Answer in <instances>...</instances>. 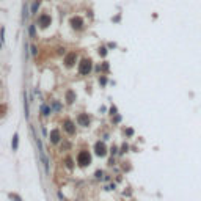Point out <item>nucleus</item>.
I'll return each instance as SVG.
<instances>
[{"instance_id":"18","label":"nucleus","mask_w":201,"mask_h":201,"mask_svg":"<svg viewBox=\"0 0 201 201\" xmlns=\"http://www.w3.org/2000/svg\"><path fill=\"white\" fill-rule=\"evenodd\" d=\"M126 135H127V137L134 135V129H130V127H129V129H126Z\"/></svg>"},{"instance_id":"23","label":"nucleus","mask_w":201,"mask_h":201,"mask_svg":"<svg viewBox=\"0 0 201 201\" xmlns=\"http://www.w3.org/2000/svg\"><path fill=\"white\" fill-rule=\"evenodd\" d=\"M0 47H2V40H0Z\"/></svg>"},{"instance_id":"16","label":"nucleus","mask_w":201,"mask_h":201,"mask_svg":"<svg viewBox=\"0 0 201 201\" xmlns=\"http://www.w3.org/2000/svg\"><path fill=\"white\" fill-rule=\"evenodd\" d=\"M64 162H66V167H68L69 170H71L72 167H74V165H72V160H71V159H66V160H64Z\"/></svg>"},{"instance_id":"8","label":"nucleus","mask_w":201,"mask_h":201,"mask_svg":"<svg viewBox=\"0 0 201 201\" xmlns=\"http://www.w3.org/2000/svg\"><path fill=\"white\" fill-rule=\"evenodd\" d=\"M64 130H66L68 134H74L76 132V127H74V123L72 121H64Z\"/></svg>"},{"instance_id":"5","label":"nucleus","mask_w":201,"mask_h":201,"mask_svg":"<svg viewBox=\"0 0 201 201\" xmlns=\"http://www.w3.org/2000/svg\"><path fill=\"white\" fill-rule=\"evenodd\" d=\"M94 151H96V154H98L99 157H102V156H105V151H107V146L104 145L102 141H98L94 145Z\"/></svg>"},{"instance_id":"22","label":"nucleus","mask_w":201,"mask_h":201,"mask_svg":"<svg viewBox=\"0 0 201 201\" xmlns=\"http://www.w3.org/2000/svg\"><path fill=\"white\" fill-rule=\"evenodd\" d=\"M115 123H118V121H121V116H115V119H113Z\"/></svg>"},{"instance_id":"9","label":"nucleus","mask_w":201,"mask_h":201,"mask_svg":"<svg viewBox=\"0 0 201 201\" xmlns=\"http://www.w3.org/2000/svg\"><path fill=\"white\" fill-rule=\"evenodd\" d=\"M50 141L52 143H58L60 141V132L57 129H53L52 132H50Z\"/></svg>"},{"instance_id":"2","label":"nucleus","mask_w":201,"mask_h":201,"mask_svg":"<svg viewBox=\"0 0 201 201\" xmlns=\"http://www.w3.org/2000/svg\"><path fill=\"white\" fill-rule=\"evenodd\" d=\"M93 69V64L90 60H82V63H80V74L82 76H88L91 72Z\"/></svg>"},{"instance_id":"15","label":"nucleus","mask_w":201,"mask_h":201,"mask_svg":"<svg viewBox=\"0 0 201 201\" xmlns=\"http://www.w3.org/2000/svg\"><path fill=\"white\" fill-rule=\"evenodd\" d=\"M10 198H11V200H14V201H22L21 196H16V195H13V193H10Z\"/></svg>"},{"instance_id":"12","label":"nucleus","mask_w":201,"mask_h":201,"mask_svg":"<svg viewBox=\"0 0 201 201\" xmlns=\"http://www.w3.org/2000/svg\"><path fill=\"white\" fill-rule=\"evenodd\" d=\"M28 35H30L32 38L36 36V27H35V24H32V25L28 27Z\"/></svg>"},{"instance_id":"7","label":"nucleus","mask_w":201,"mask_h":201,"mask_svg":"<svg viewBox=\"0 0 201 201\" xmlns=\"http://www.w3.org/2000/svg\"><path fill=\"white\" fill-rule=\"evenodd\" d=\"M79 124L80 126H90V116L87 113H82L79 116Z\"/></svg>"},{"instance_id":"20","label":"nucleus","mask_w":201,"mask_h":201,"mask_svg":"<svg viewBox=\"0 0 201 201\" xmlns=\"http://www.w3.org/2000/svg\"><path fill=\"white\" fill-rule=\"evenodd\" d=\"M105 82H107L105 77H100V85H105Z\"/></svg>"},{"instance_id":"6","label":"nucleus","mask_w":201,"mask_h":201,"mask_svg":"<svg viewBox=\"0 0 201 201\" xmlns=\"http://www.w3.org/2000/svg\"><path fill=\"white\" fill-rule=\"evenodd\" d=\"M76 60H77V55H76L74 52H71V53H69V55L66 57V58H64V64H66V66H69V68H71V66H74Z\"/></svg>"},{"instance_id":"11","label":"nucleus","mask_w":201,"mask_h":201,"mask_svg":"<svg viewBox=\"0 0 201 201\" xmlns=\"http://www.w3.org/2000/svg\"><path fill=\"white\" fill-rule=\"evenodd\" d=\"M66 99H68V102H69V104H71V102H74V99H76V93H74V91H68Z\"/></svg>"},{"instance_id":"10","label":"nucleus","mask_w":201,"mask_h":201,"mask_svg":"<svg viewBox=\"0 0 201 201\" xmlns=\"http://www.w3.org/2000/svg\"><path fill=\"white\" fill-rule=\"evenodd\" d=\"M40 5H41V0H33L32 6H30V13H32V14L38 13V8H40Z\"/></svg>"},{"instance_id":"17","label":"nucleus","mask_w":201,"mask_h":201,"mask_svg":"<svg viewBox=\"0 0 201 201\" xmlns=\"http://www.w3.org/2000/svg\"><path fill=\"white\" fill-rule=\"evenodd\" d=\"M99 53H100L102 57H105V55H107V49H105V47H100V49H99Z\"/></svg>"},{"instance_id":"19","label":"nucleus","mask_w":201,"mask_h":201,"mask_svg":"<svg viewBox=\"0 0 201 201\" xmlns=\"http://www.w3.org/2000/svg\"><path fill=\"white\" fill-rule=\"evenodd\" d=\"M96 177L100 179V177H102V171H96Z\"/></svg>"},{"instance_id":"14","label":"nucleus","mask_w":201,"mask_h":201,"mask_svg":"<svg viewBox=\"0 0 201 201\" xmlns=\"http://www.w3.org/2000/svg\"><path fill=\"white\" fill-rule=\"evenodd\" d=\"M41 113H42V115H49V107L42 104V105H41Z\"/></svg>"},{"instance_id":"1","label":"nucleus","mask_w":201,"mask_h":201,"mask_svg":"<svg viewBox=\"0 0 201 201\" xmlns=\"http://www.w3.org/2000/svg\"><path fill=\"white\" fill-rule=\"evenodd\" d=\"M77 162H79L80 167H88V165L91 164V156L88 151H82V152L79 154V157H77Z\"/></svg>"},{"instance_id":"13","label":"nucleus","mask_w":201,"mask_h":201,"mask_svg":"<svg viewBox=\"0 0 201 201\" xmlns=\"http://www.w3.org/2000/svg\"><path fill=\"white\" fill-rule=\"evenodd\" d=\"M17 141H19V135H17V134H14V137H13V143H11V148H13V149H17Z\"/></svg>"},{"instance_id":"21","label":"nucleus","mask_w":201,"mask_h":201,"mask_svg":"<svg viewBox=\"0 0 201 201\" xmlns=\"http://www.w3.org/2000/svg\"><path fill=\"white\" fill-rule=\"evenodd\" d=\"M32 53H33V55H36V47H35V46H32Z\"/></svg>"},{"instance_id":"4","label":"nucleus","mask_w":201,"mask_h":201,"mask_svg":"<svg viewBox=\"0 0 201 201\" xmlns=\"http://www.w3.org/2000/svg\"><path fill=\"white\" fill-rule=\"evenodd\" d=\"M69 24H71L72 28H76V30H82V28H83V21H82V17H79V16L71 17Z\"/></svg>"},{"instance_id":"3","label":"nucleus","mask_w":201,"mask_h":201,"mask_svg":"<svg viewBox=\"0 0 201 201\" xmlns=\"http://www.w3.org/2000/svg\"><path fill=\"white\" fill-rule=\"evenodd\" d=\"M50 24H52V17H50L49 14H41L40 19H38V25H40L41 28H47Z\"/></svg>"}]
</instances>
